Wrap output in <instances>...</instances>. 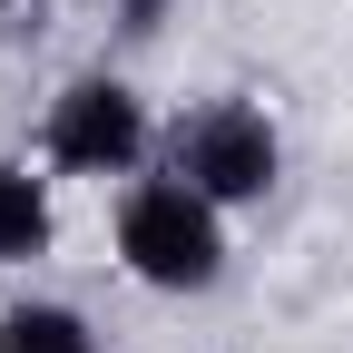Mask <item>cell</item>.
<instances>
[{
  "label": "cell",
  "instance_id": "6da1fadb",
  "mask_svg": "<svg viewBox=\"0 0 353 353\" xmlns=\"http://www.w3.org/2000/svg\"><path fill=\"white\" fill-rule=\"evenodd\" d=\"M108 236H118V265H128L148 294H216V285H226V255H236V245H226V206L196 196L176 167L128 176Z\"/></svg>",
  "mask_w": 353,
  "mask_h": 353
},
{
  "label": "cell",
  "instance_id": "7a4b0ae2",
  "mask_svg": "<svg viewBox=\"0 0 353 353\" xmlns=\"http://www.w3.org/2000/svg\"><path fill=\"white\" fill-rule=\"evenodd\" d=\"M167 138H157V108L138 99V79L128 69H79V79H59V99L39 108V167L50 176H148V157H157Z\"/></svg>",
  "mask_w": 353,
  "mask_h": 353
},
{
  "label": "cell",
  "instance_id": "3957f363",
  "mask_svg": "<svg viewBox=\"0 0 353 353\" xmlns=\"http://www.w3.org/2000/svg\"><path fill=\"white\" fill-rule=\"evenodd\" d=\"M167 167L187 176L196 196H216L226 216H245V206H265L285 187V128L265 118L255 99H196L187 118L167 128Z\"/></svg>",
  "mask_w": 353,
  "mask_h": 353
},
{
  "label": "cell",
  "instance_id": "277c9868",
  "mask_svg": "<svg viewBox=\"0 0 353 353\" xmlns=\"http://www.w3.org/2000/svg\"><path fill=\"white\" fill-rule=\"evenodd\" d=\"M59 176L39 167V157H0V275L10 265H39L59 245V206H50Z\"/></svg>",
  "mask_w": 353,
  "mask_h": 353
},
{
  "label": "cell",
  "instance_id": "5b68a950",
  "mask_svg": "<svg viewBox=\"0 0 353 353\" xmlns=\"http://www.w3.org/2000/svg\"><path fill=\"white\" fill-rule=\"evenodd\" d=\"M0 353H99V324L69 294H10L0 304Z\"/></svg>",
  "mask_w": 353,
  "mask_h": 353
},
{
  "label": "cell",
  "instance_id": "8992f818",
  "mask_svg": "<svg viewBox=\"0 0 353 353\" xmlns=\"http://www.w3.org/2000/svg\"><path fill=\"white\" fill-rule=\"evenodd\" d=\"M108 10V39H128V50H148V39L176 20V0H99Z\"/></svg>",
  "mask_w": 353,
  "mask_h": 353
},
{
  "label": "cell",
  "instance_id": "52a82bcc",
  "mask_svg": "<svg viewBox=\"0 0 353 353\" xmlns=\"http://www.w3.org/2000/svg\"><path fill=\"white\" fill-rule=\"evenodd\" d=\"M0 10H20V0H0Z\"/></svg>",
  "mask_w": 353,
  "mask_h": 353
}]
</instances>
